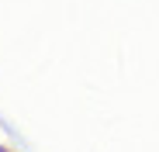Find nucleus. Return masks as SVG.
<instances>
[{
	"label": "nucleus",
	"mask_w": 159,
	"mask_h": 152,
	"mask_svg": "<svg viewBox=\"0 0 159 152\" xmlns=\"http://www.w3.org/2000/svg\"><path fill=\"white\" fill-rule=\"evenodd\" d=\"M0 152H11V149H4V145H0Z\"/></svg>",
	"instance_id": "1"
}]
</instances>
